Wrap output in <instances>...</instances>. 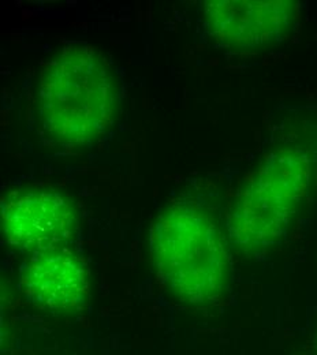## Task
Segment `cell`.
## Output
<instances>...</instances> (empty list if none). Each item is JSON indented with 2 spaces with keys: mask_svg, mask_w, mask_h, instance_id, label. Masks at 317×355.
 Returning <instances> with one entry per match:
<instances>
[{
  "mask_svg": "<svg viewBox=\"0 0 317 355\" xmlns=\"http://www.w3.org/2000/svg\"><path fill=\"white\" fill-rule=\"evenodd\" d=\"M121 93L118 74L101 51L66 46L42 69L37 104L43 129L60 145H89L114 126Z\"/></svg>",
  "mask_w": 317,
  "mask_h": 355,
  "instance_id": "cell-1",
  "label": "cell"
},
{
  "mask_svg": "<svg viewBox=\"0 0 317 355\" xmlns=\"http://www.w3.org/2000/svg\"><path fill=\"white\" fill-rule=\"evenodd\" d=\"M151 256L162 286L182 304L214 305L230 279V254L216 223L198 204L178 200L155 219Z\"/></svg>",
  "mask_w": 317,
  "mask_h": 355,
  "instance_id": "cell-2",
  "label": "cell"
},
{
  "mask_svg": "<svg viewBox=\"0 0 317 355\" xmlns=\"http://www.w3.org/2000/svg\"><path fill=\"white\" fill-rule=\"evenodd\" d=\"M311 162L300 149L271 153L239 190L227 230L242 253L259 254L286 235L309 186Z\"/></svg>",
  "mask_w": 317,
  "mask_h": 355,
  "instance_id": "cell-3",
  "label": "cell"
},
{
  "mask_svg": "<svg viewBox=\"0 0 317 355\" xmlns=\"http://www.w3.org/2000/svg\"><path fill=\"white\" fill-rule=\"evenodd\" d=\"M78 227L76 205L58 191L22 189L1 202V230L7 242L31 254L66 248Z\"/></svg>",
  "mask_w": 317,
  "mask_h": 355,
  "instance_id": "cell-4",
  "label": "cell"
},
{
  "mask_svg": "<svg viewBox=\"0 0 317 355\" xmlns=\"http://www.w3.org/2000/svg\"><path fill=\"white\" fill-rule=\"evenodd\" d=\"M297 6L289 0H208L204 21L218 44L232 49H257L289 37Z\"/></svg>",
  "mask_w": 317,
  "mask_h": 355,
  "instance_id": "cell-5",
  "label": "cell"
},
{
  "mask_svg": "<svg viewBox=\"0 0 317 355\" xmlns=\"http://www.w3.org/2000/svg\"><path fill=\"white\" fill-rule=\"evenodd\" d=\"M19 288L28 302L53 311L83 309L89 300V275L67 248L33 253L19 269Z\"/></svg>",
  "mask_w": 317,
  "mask_h": 355,
  "instance_id": "cell-6",
  "label": "cell"
}]
</instances>
